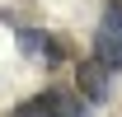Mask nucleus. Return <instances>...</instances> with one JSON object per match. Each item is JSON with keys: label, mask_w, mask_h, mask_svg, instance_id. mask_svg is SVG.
<instances>
[{"label": "nucleus", "mask_w": 122, "mask_h": 117, "mask_svg": "<svg viewBox=\"0 0 122 117\" xmlns=\"http://www.w3.org/2000/svg\"><path fill=\"white\" fill-rule=\"evenodd\" d=\"M14 117H52V112H47V103H42V98H28L24 108H14Z\"/></svg>", "instance_id": "5"}, {"label": "nucleus", "mask_w": 122, "mask_h": 117, "mask_svg": "<svg viewBox=\"0 0 122 117\" xmlns=\"http://www.w3.org/2000/svg\"><path fill=\"white\" fill-rule=\"evenodd\" d=\"M14 42H19L24 56H38V61H47V66H56V61L66 56V47H61L56 38H47L42 28H33V24H19V28H14Z\"/></svg>", "instance_id": "3"}, {"label": "nucleus", "mask_w": 122, "mask_h": 117, "mask_svg": "<svg viewBox=\"0 0 122 117\" xmlns=\"http://www.w3.org/2000/svg\"><path fill=\"white\" fill-rule=\"evenodd\" d=\"M75 89H80L85 103H108V94H113V70H108L99 56L85 61V66H75Z\"/></svg>", "instance_id": "2"}, {"label": "nucleus", "mask_w": 122, "mask_h": 117, "mask_svg": "<svg viewBox=\"0 0 122 117\" xmlns=\"http://www.w3.org/2000/svg\"><path fill=\"white\" fill-rule=\"evenodd\" d=\"M94 56L103 61L108 70H122V0H108L99 28H94Z\"/></svg>", "instance_id": "1"}, {"label": "nucleus", "mask_w": 122, "mask_h": 117, "mask_svg": "<svg viewBox=\"0 0 122 117\" xmlns=\"http://www.w3.org/2000/svg\"><path fill=\"white\" fill-rule=\"evenodd\" d=\"M38 98L47 103L52 117H85V103H80L75 94H66V89H47V94H38Z\"/></svg>", "instance_id": "4"}]
</instances>
